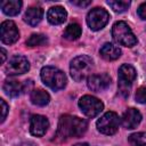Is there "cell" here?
<instances>
[{
	"instance_id": "obj_1",
	"label": "cell",
	"mask_w": 146,
	"mask_h": 146,
	"mask_svg": "<svg viewBox=\"0 0 146 146\" xmlns=\"http://www.w3.org/2000/svg\"><path fill=\"white\" fill-rule=\"evenodd\" d=\"M88 129V122L84 119L72 116L68 114L62 115L58 121L56 138L58 140H67L71 138H79Z\"/></svg>"
},
{
	"instance_id": "obj_2",
	"label": "cell",
	"mask_w": 146,
	"mask_h": 146,
	"mask_svg": "<svg viewBox=\"0 0 146 146\" xmlns=\"http://www.w3.org/2000/svg\"><path fill=\"white\" fill-rule=\"evenodd\" d=\"M92 68H94L92 59L89 56L81 55L72 59L70 65V73L73 80H75L76 82H81L91 75Z\"/></svg>"
},
{
	"instance_id": "obj_3",
	"label": "cell",
	"mask_w": 146,
	"mask_h": 146,
	"mask_svg": "<svg viewBox=\"0 0 146 146\" xmlns=\"http://www.w3.org/2000/svg\"><path fill=\"white\" fill-rule=\"evenodd\" d=\"M40 76H41L42 82L54 91L64 89L67 82V79L64 72H62L59 68L55 66L42 67L40 72Z\"/></svg>"
},
{
	"instance_id": "obj_4",
	"label": "cell",
	"mask_w": 146,
	"mask_h": 146,
	"mask_svg": "<svg viewBox=\"0 0 146 146\" xmlns=\"http://www.w3.org/2000/svg\"><path fill=\"white\" fill-rule=\"evenodd\" d=\"M112 35H113V39L119 44L124 46V47L131 48L137 43L136 35L133 34L130 26L123 21H119L114 23L112 27Z\"/></svg>"
},
{
	"instance_id": "obj_5",
	"label": "cell",
	"mask_w": 146,
	"mask_h": 146,
	"mask_svg": "<svg viewBox=\"0 0 146 146\" xmlns=\"http://www.w3.org/2000/svg\"><path fill=\"white\" fill-rule=\"evenodd\" d=\"M137 73L132 65L130 64H123L119 68V92L122 97L127 98L130 94V89L132 86V82L136 80Z\"/></svg>"
},
{
	"instance_id": "obj_6",
	"label": "cell",
	"mask_w": 146,
	"mask_h": 146,
	"mask_svg": "<svg viewBox=\"0 0 146 146\" xmlns=\"http://www.w3.org/2000/svg\"><path fill=\"white\" fill-rule=\"evenodd\" d=\"M121 123V119L115 112H106L96 123L97 129L99 132L104 135H114L119 125Z\"/></svg>"
},
{
	"instance_id": "obj_7",
	"label": "cell",
	"mask_w": 146,
	"mask_h": 146,
	"mask_svg": "<svg viewBox=\"0 0 146 146\" xmlns=\"http://www.w3.org/2000/svg\"><path fill=\"white\" fill-rule=\"evenodd\" d=\"M79 107L86 116L95 117L103 111L104 104L102 103V100L94 96L84 95L79 99Z\"/></svg>"
},
{
	"instance_id": "obj_8",
	"label": "cell",
	"mask_w": 146,
	"mask_h": 146,
	"mask_svg": "<svg viewBox=\"0 0 146 146\" xmlns=\"http://www.w3.org/2000/svg\"><path fill=\"white\" fill-rule=\"evenodd\" d=\"M110 21V14L106 9L102 7H96L91 9L87 15V24L92 31H99Z\"/></svg>"
},
{
	"instance_id": "obj_9",
	"label": "cell",
	"mask_w": 146,
	"mask_h": 146,
	"mask_svg": "<svg viewBox=\"0 0 146 146\" xmlns=\"http://www.w3.org/2000/svg\"><path fill=\"white\" fill-rule=\"evenodd\" d=\"M30 70V63L26 57L22 55H15L13 56L8 64L6 65V74L8 75H19L24 74Z\"/></svg>"
},
{
	"instance_id": "obj_10",
	"label": "cell",
	"mask_w": 146,
	"mask_h": 146,
	"mask_svg": "<svg viewBox=\"0 0 146 146\" xmlns=\"http://www.w3.org/2000/svg\"><path fill=\"white\" fill-rule=\"evenodd\" d=\"M0 38L6 44L15 43L19 38V31L13 21H5L0 26Z\"/></svg>"
},
{
	"instance_id": "obj_11",
	"label": "cell",
	"mask_w": 146,
	"mask_h": 146,
	"mask_svg": "<svg viewBox=\"0 0 146 146\" xmlns=\"http://www.w3.org/2000/svg\"><path fill=\"white\" fill-rule=\"evenodd\" d=\"M88 88L92 91L100 92L105 89H107L111 84V76L107 73H96L91 74L87 79Z\"/></svg>"
},
{
	"instance_id": "obj_12",
	"label": "cell",
	"mask_w": 146,
	"mask_h": 146,
	"mask_svg": "<svg viewBox=\"0 0 146 146\" xmlns=\"http://www.w3.org/2000/svg\"><path fill=\"white\" fill-rule=\"evenodd\" d=\"M49 128V121L46 116L34 114L30 119V132L35 137H42Z\"/></svg>"
},
{
	"instance_id": "obj_13",
	"label": "cell",
	"mask_w": 146,
	"mask_h": 146,
	"mask_svg": "<svg viewBox=\"0 0 146 146\" xmlns=\"http://www.w3.org/2000/svg\"><path fill=\"white\" fill-rule=\"evenodd\" d=\"M141 121V114L138 110L131 107V108H128L123 115H122V119H121V122H122V125L125 128V129H135L137 128V125L140 123Z\"/></svg>"
},
{
	"instance_id": "obj_14",
	"label": "cell",
	"mask_w": 146,
	"mask_h": 146,
	"mask_svg": "<svg viewBox=\"0 0 146 146\" xmlns=\"http://www.w3.org/2000/svg\"><path fill=\"white\" fill-rule=\"evenodd\" d=\"M67 18V13L62 6L51 7L47 13V19L52 25L63 24Z\"/></svg>"
},
{
	"instance_id": "obj_15",
	"label": "cell",
	"mask_w": 146,
	"mask_h": 146,
	"mask_svg": "<svg viewBox=\"0 0 146 146\" xmlns=\"http://www.w3.org/2000/svg\"><path fill=\"white\" fill-rule=\"evenodd\" d=\"M100 56L105 59V60H115L121 56V49L115 46L114 43L111 42H106L102 46L100 50H99Z\"/></svg>"
},
{
	"instance_id": "obj_16",
	"label": "cell",
	"mask_w": 146,
	"mask_h": 146,
	"mask_svg": "<svg viewBox=\"0 0 146 146\" xmlns=\"http://www.w3.org/2000/svg\"><path fill=\"white\" fill-rule=\"evenodd\" d=\"M2 88L6 95H8L9 97H17L24 91V84L14 79L6 80Z\"/></svg>"
},
{
	"instance_id": "obj_17",
	"label": "cell",
	"mask_w": 146,
	"mask_h": 146,
	"mask_svg": "<svg viewBox=\"0 0 146 146\" xmlns=\"http://www.w3.org/2000/svg\"><path fill=\"white\" fill-rule=\"evenodd\" d=\"M43 17V10L40 7H30L24 15V21L31 25V26H35L38 25L41 19Z\"/></svg>"
},
{
	"instance_id": "obj_18",
	"label": "cell",
	"mask_w": 146,
	"mask_h": 146,
	"mask_svg": "<svg viewBox=\"0 0 146 146\" xmlns=\"http://www.w3.org/2000/svg\"><path fill=\"white\" fill-rule=\"evenodd\" d=\"M30 99L36 106H46L50 100V96L43 89H34L30 95Z\"/></svg>"
},
{
	"instance_id": "obj_19",
	"label": "cell",
	"mask_w": 146,
	"mask_h": 146,
	"mask_svg": "<svg viewBox=\"0 0 146 146\" xmlns=\"http://www.w3.org/2000/svg\"><path fill=\"white\" fill-rule=\"evenodd\" d=\"M22 5L23 3L19 0H8L1 3V9L8 16H16L21 11Z\"/></svg>"
},
{
	"instance_id": "obj_20",
	"label": "cell",
	"mask_w": 146,
	"mask_h": 146,
	"mask_svg": "<svg viewBox=\"0 0 146 146\" xmlns=\"http://www.w3.org/2000/svg\"><path fill=\"white\" fill-rule=\"evenodd\" d=\"M81 33H82L81 26L78 23H71L66 26L64 31V38L67 40H76L81 36Z\"/></svg>"
},
{
	"instance_id": "obj_21",
	"label": "cell",
	"mask_w": 146,
	"mask_h": 146,
	"mask_svg": "<svg viewBox=\"0 0 146 146\" xmlns=\"http://www.w3.org/2000/svg\"><path fill=\"white\" fill-rule=\"evenodd\" d=\"M47 42H48V39H47L46 35L40 34V33H34L26 40V46H29V47H39V46L47 44Z\"/></svg>"
},
{
	"instance_id": "obj_22",
	"label": "cell",
	"mask_w": 146,
	"mask_h": 146,
	"mask_svg": "<svg viewBox=\"0 0 146 146\" xmlns=\"http://www.w3.org/2000/svg\"><path fill=\"white\" fill-rule=\"evenodd\" d=\"M107 5L116 13H123L125 11L129 6H130V1H125V0H110L107 1Z\"/></svg>"
},
{
	"instance_id": "obj_23",
	"label": "cell",
	"mask_w": 146,
	"mask_h": 146,
	"mask_svg": "<svg viewBox=\"0 0 146 146\" xmlns=\"http://www.w3.org/2000/svg\"><path fill=\"white\" fill-rule=\"evenodd\" d=\"M131 146H146V132H135L129 136Z\"/></svg>"
},
{
	"instance_id": "obj_24",
	"label": "cell",
	"mask_w": 146,
	"mask_h": 146,
	"mask_svg": "<svg viewBox=\"0 0 146 146\" xmlns=\"http://www.w3.org/2000/svg\"><path fill=\"white\" fill-rule=\"evenodd\" d=\"M135 98H136V102L140 104H145L146 103V87H139L136 91Z\"/></svg>"
},
{
	"instance_id": "obj_25",
	"label": "cell",
	"mask_w": 146,
	"mask_h": 146,
	"mask_svg": "<svg viewBox=\"0 0 146 146\" xmlns=\"http://www.w3.org/2000/svg\"><path fill=\"white\" fill-rule=\"evenodd\" d=\"M137 14H138V16H139L141 19L146 21V2L141 3V5L138 7V9H137Z\"/></svg>"
},
{
	"instance_id": "obj_26",
	"label": "cell",
	"mask_w": 146,
	"mask_h": 146,
	"mask_svg": "<svg viewBox=\"0 0 146 146\" xmlns=\"http://www.w3.org/2000/svg\"><path fill=\"white\" fill-rule=\"evenodd\" d=\"M0 103H1V111H2V115H1V122H3L5 121V119H6V116H7V113H8V105H7V103L3 100V99H1L0 100Z\"/></svg>"
},
{
	"instance_id": "obj_27",
	"label": "cell",
	"mask_w": 146,
	"mask_h": 146,
	"mask_svg": "<svg viewBox=\"0 0 146 146\" xmlns=\"http://www.w3.org/2000/svg\"><path fill=\"white\" fill-rule=\"evenodd\" d=\"M71 3L75 5V6H79V7H87L91 3V1H71Z\"/></svg>"
},
{
	"instance_id": "obj_28",
	"label": "cell",
	"mask_w": 146,
	"mask_h": 146,
	"mask_svg": "<svg viewBox=\"0 0 146 146\" xmlns=\"http://www.w3.org/2000/svg\"><path fill=\"white\" fill-rule=\"evenodd\" d=\"M6 55H7L6 50H5L3 48H1V63H5V60H6Z\"/></svg>"
},
{
	"instance_id": "obj_29",
	"label": "cell",
	"mask_w": 146,
	"mask_h": 146,
	"mask_svg": "<svg viewBox=\"0 0 146 146\" xmlns=\"http://www.w3.org/2000/svg\"><path fill=\"white\" fill-rule=\"evenodd\" d=\"M19 146H36V145L33 144V143H31V141H26V143H22Z\"/></svg>"
},
{
	"instance_id": "obj_30",
	"label": "cell",
	"mask_w": 146,
	"mask_h": 146,
	"mask_svg": "<svg viewBox=\"0 0 146 146\" xmlns=\"http://www.w3.org/2000/svg\"><path fill=\"white\" fill-rule=\"evenodd\" d=\"M73 146H89L87 143H79V144H75V145H73Z\"/></svg>"
}]
</instances>
